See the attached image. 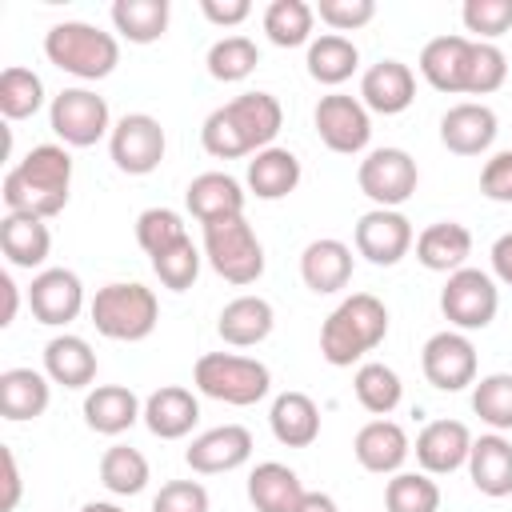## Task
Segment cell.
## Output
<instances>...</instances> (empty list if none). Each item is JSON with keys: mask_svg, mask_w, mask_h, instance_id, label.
<instances>
[{"mask_svg": "<svg viewBox=\"0 0 512 512\" xmlns=\"http://www.w3.org/2000/svg\"><path fill=\"white\" fill-rule=\"evenodd\" d=\"M428 88L448 96H492L508 80V56L500 44H484L472 36H436L420 48L416 60Z\"/></svg>", "mask_w": 512, "mask_h": 512, "instance_id": "cell-1", "label": "cell"}, {"mask_svg": "<svg viewBox=\"0 0 512 512\" xmlns=\"http://www.w3.org/2000/svg\"><path fill=\"white\" fill-rule=\"evenodd\" d=\"M280 128H284V108L272 92H240L204 116L200 144L216 160H240L272 148Z\"/></svg>", "mask_w": 512, "mask_h": 512, "instance_id": "cell-2", "label": "cell"}, {"mask_svg": "<svg viewBox=\"0 0 512 512\" xmlns=\"http://www.w3.org/2000/svg\"><path fill=\"white\" fill-rule=\"evenodd\" d=\"M72 188V156L64 144H36L24 160H16L4 172L0 196L8 212H28L40 220H52L64 212Z\"/></svg>", "mask_w": 512, "mask_h": 512, "instance_id": "cell-3", "label": "cell"}, {"mask_svg": "<svg viewBox=\"0 0 512 512\" xmlns=\"http://www.w3.org/2000/svg\"><path fill=\"white\" fill-rule=\"evenodd\" d=\"M388 336V308L372 292L344 296L320 324V356L332 368H352Z\"/></svg>", "mask_w": 512, "mask_h": 512, "instance_id": "cell-4", "label": "cell"}, {"mask_svg": "<svg viewBox=\"0 0 512 512\" xmlns=\"http://www.w3.org/2000/svg\"><path fill=\"white\" fill-rule=\"evenodd\" d=\"M44 56L76 80H104L120 64V40L88 20H60L44 32Z\"/></svg>", "mask_w": 512, "mask_h": 512, "instance_id": "cell-5", "label": "cell"}, {"mask_svg": "<svg viewBox=\"0 0 512 512\" xmlns=\"http://www.w3.org/2000/svg\"><path fill=\"white\" fill-rule=\"evenodd\" d=\"M88 316L104 340L136 344V340H148L156 332L160 300L140 280H112V284L96 288V296L88 300Z\"/></svg>", "mask_w": 512, "mask_h": 512, "instance_id": "cell-6", "label": "cell"}, {"mask_svg": "<svg viewBox=\"0 0 512 512\" xmlns=\"http://www.w3.org/2000/svg\"><path fill=\"white\" fill-rule=\"evenodd\" d=\"M192 384L208 400H220V404H232V408H248V404H260L272 392V372L256 356L204 352L196 360V368H192Z\"/></svg>", "mask_w": 512, "mask_h": 512, "instance_id": "cell-7", "label": "cell"}, {"mask_svg": "<svg viewBox=\"0 0 512 512\" xmlns=\"http://www.w3.org/2000/svg\"><path fill=\"white\" fill-rule=\"evenodd\" d=\"M204 260L220 280L236 288H248L264 276V244L244 216L204 224Z\"/></svg>", "mask_w": 512, "mask_h": 512, "instance_id": "cell-8", "label": "cell"}, {"mask_svg": "<svg viewBox=\"0 0 512 512\" xmlns=\"http://www.w3.org/2000/svg\"><path fill=\"white\" fill-rule=\"evenodd\" d=\"M440 312L456 332H480L500 312V288L496 276L484 268H460L440 288Z\"/></svg>", "mask_w": 512, "mask_h": 512, "instance_id": "cell-9", "label": "cell"}, {"mask_svg": "<svg viewBox=\"0 0 512 512\" xmlns=\"http://www.w3.org/2000/svg\"><path fill=\"white\" fill-rule=\"evenodd\" d=\"M48 124L64 148H92L104 136H112V112L108 100L92 88H60L48 104Z\"/></svg>", "mask_w": 512, "mask_h": 512, "instance_id": "cell-10", "label": "cell"}, {"mask_svg": "<svg viewBox=\"0 0 512 512\" xmlns=\"http://www.w3.org/2000/svg\"><path fill=\"white\" fill-rule=\"evenodd\" d=\"M312 124H316L320 144L336 156H356L372 140V112L360 104V96H348V92L320 96L316 112H312Z\"/></svg>", "mask_w": 512, "mask_h": 512, "instance_id": "cell-11", "label": "cell"}, {"mask_svg": "<svg viewBox=\"0 0 512 512\" xmlns=\"http://www.w3.org/2000/svg\"><path fill=\"white\" fill-rule=\"evenodd\" d=\"M356 184L372 200V208H400L404 200H412L420 168L404 148H372L356 168Z\"/></svg>", "mask_w": 512, "mask_h": 512, "instance_id": "cell-12", "label": "cell"}, {"mask_svg": "<svg viewBox=\"0 0 512 512\" xmlns=\"http://www.w3.org/2000/svg\"><path fill=\"white\" fill-rule=\"evenodd\" d=\"M420 368H424V380L436 388V392H464L472 388L480 376V360H476V344L468 340V332H456V328H444V332H432L420 348Z\"/></svg>", "mask_w": 512, "mask_h": 512, "instance_id": "cell-13", "label": "cell"}, {"mask_svg": "<svg viewBox=\"0 0 512 512\" xmlns=\"http://www.w3.org/2000/svg\"><path fill=\"white\" fill-rule=\"evenodd\" d=\"M164 148H168V136L160 128L156 116L148 112H128L112 124V136H108V156L120 172L128 176H148L160 168L164 160Z\"/></svg>", "mask_w": 512, "mask_h": 512, "instance_id": "cell-14", "label": "cell"}, {"mask_svg": "<svg viewBox=\"0 0 512 512\" xmlns=\"http://www.w3.org/2000/svg\"><path fill=\"white\" fill-rule=\"evenodd\" d=\"M352 244H356V256H364L368 264L392 268L412 252L416 232L400 208H368L352 228Z\"/></svg>", "mask_w": 512, "mask_h": 512, "instance_id": "cell-15", "label": "cell"}, {"mask_svg": "<svg viewBox=\"0 0 512 512\" xmlns=\"http://www.w3.org/2000/svg\"><path fill=\"white\" fill-rule=\"evenodd\" d=\"M28 312L44 328H64L84 312V284L72 268H44L28 284Z\"/></svg>", "mask_w": 512, "mask_h": 512, "instance_id": "cell-16", "label": "cell"}, {"mask_svg": "<svg viewBox=\"0 0 512 512\" xmlns=\"http://www.w3.org/2000/svg\"><path fill=\"white\" fill-rule=\"evenodd\" d=\"M248 460H252V432L244 424H216V428L192 436V444L184 448V464L200 476L236 472Z\"/></svg>", "mask_w": 512, "mask_h": 512, "instance_id": "cell-17", "label": "cell"}, {"mask_svg": "<svg viewBox=\"0 0 512 512\" xmlns=\"http://www.w3.org/2000/svg\"><path fill=\"white\" fill-rule=\"evenodd\" d=\"M496 132H500V120L484 100L452 104L440 116V144L456 156H484L496 144Z\"/></svg>", "mask_w": 512, "mask_h": 512, "instance_id": "cell-18", "label": "cell"}, {"mask_svg": "<svg viewBox=\"0 0 512 512\" xmlns=\"http://www.w3.org/2000/svg\"><path fill=\"white\" fill-rule=\"evenodd\" d=\"M352 456H356V464H360L364 472H372V476H396V472H404V460L412 456V440H408V432H404L396 420L376 416V420H368V424L356 432Z\"/></svg>", "mask_w": 512, "mask_h": 512, "instance_id": "cell-19", "label": "cell"}, {"mask_svg": "<svg viewBox=\"0 0 512 512\" xmlns=\"http://www.w3.org/2000/svg\"><path fill=\"white\" fill-rule=\"evenodd\" d=\"M472 440H476V436H472L468 424H460V420H428V424L420 428L412 452H416L420 472H428V476H452L456 468L468 464Z\"/></svg>", "mask_w": 512, "mask_h": 512, "instance_id": "cell-20", "label": "cell"}, {"mask_svg": "<svg viewBox=\"0 0 512 512\" xmlns=\"http://www.w3.org/2000/svg\"><path fill=\"white\" fill-rule=\"evenodd\" d=\"M416 100V72L404 60H376L360 76V104L376 116H400Z\"/></svg>", "mask_w": 512, "mask_h": 512, "instance_id": "cell-21", "label": "cell"}, {"mask_svg": "<svg viewBox=\"0 0 512 512\" xmlns=\"http://www.w3.org/2000/svg\"><path fill=\"white\" fill-rule=\"evenodd\" d=\"M248 192L236 176L228 172H200L192 176V184L184 188V208L200 220V224H216V220H232L244 216Z\"/></svg>", "mask_w": 512, "mask_h": 512, "instance_id": "cell-22", "label": "cell"}, {"mask_svg": "<svg viewBox=\"0 0 512 512\" xmlns=\"http://www.w3.org/2000/svg\"><path fill=\"white\" fill-rule=\"evenodd\" d=\"M200 420V400L184 384H160L144 400V428L160 440H184Z\"/></svg>", "mask_w": 512, "mask_h": 512, "instance_id": "cell-23", "label": "cell"}, {"mask_svg": "<svg viewBox=\"0 0 512 512\" xmlns=\"http://www.w3.org/2000/svg\"><path fill=\"white\" fill-rule=\"evenodd\" d=\"M468 480L480 496H512V440L504 432H484L472 440L468 452Z\"/></svg>", "mask_w": 512, "mask_h": 512, "instance_id": "cell-24", "label": "cell"}, {"mask_svg": "<svg viewBox=\"0 0 512 512\" xmlns=\"http://www.w3.org/2000/svg\"><path fill=\"white\" fill-rule=\"evenodd\" d=\"M300 280L316 296H332L352 280V248L336 236H320L300 252Z\"/></svg>", "mask_w": 512, "mask_h": 512, "instance_id": "cell-25", "label": "cell"}, {"mask_svg": "<svg viewBox=\"0 0 512 512\" xmlns=\"http://www.w3.org/2000/svg\"><path fill=\"white\" fill-rule=\"evenodd\" d=\"M84 424L100 436H120L136 420H144V400L128 384H96L84 396Z\"/></svg>", "mask_w": 512, "mask_h": 512, "instance_id": "cell-26", "label": "cell"}, {"mask_svg": "<svg viewBox=\"0 0 512 512\" xmlns=\"http://www.w3.org/2000/svg\"><path fill=\"white\" fill-rule=\"evenodd\" d=\"M272 328H276V308L264 296H248V292L228 300L216 316V332L232 348H256L272 336Z\"/></svg>", "mask_w": 512, "mask_h": 512, "instance_id": "cell-27", "label": "cell"}, {"mask_svg": "<svg viewBox=\"0 0 512 512\" xmlns=\"http://www.w3.org/2000/svg\"><path fill=\"white\" fill-rule=\"evenodd\" d=\"M0 248H4L12 268L44 272V260L52 252L48 220L28 216V212H4V220H0Z\"/></svg>", "mask_w": 512, "mask_h": 512, "instance_id": "cell-28", "label": "cell"}, {"mask_svg": "<svg viewBox=\"0 0 512 512\" xmlns=\"http://www.w3.org/2000/svg\"><path fill=\"white\" fill-rule=\"evenodd\" d=\"M300 176H304L300 156L292 148L272 144V148H264V152H256L248 160L244 184H248V192L256 200H284V196H292L300 188Z\"/></svg>", "mask_w": 512, "mask_h": 512, "instance_id": "cell-29", "label": "cell"}, {"mask_svg": "<svg viewBox=\"0 0 512 512\" xmlns=\"http://www.w3.org/2000/svg\"><path fill=\"white\" fill-rule=\"evenodd\" d=\"M468 256H472V232L460 220H436L416 236V260L428 272L452 276L468 264Z\"/></svg>", "mask_w": 512, "mask_h": 512, "instance_id": "cell-30", "label": "cell"}, {"mask_svg": "<svg viewBox=\"0 0 512 512\" xmlns=\"http://www.w3.org/2000/svg\"><path fill=\"white\" fill-rule=\"evenodd\" d=\"M52 404V380L36 368H4L0 372V412L12 424L44 416Z\"/></svg>", "mask_w": 512, "mask_h": 512, "instance_id": "cell-31", "label": "cell"}, {"mask_svg": "<svg viewBox=\"0 0 512 512\" xmlns=\"http://www.w3.org/2000/svg\"><path fill=\"white\" fill-rule=\"evenodd\" d=\"M44 376L60 388H88L96 380V352L84 336L60 332L44 344Z\"/></svg>", "mask_w": 512, "mask_h": 512, "instance_id": "cell-32", "label": "cell"}, {"mask_svg": "<svg viewBox=\"0 0 512 512\" xmlns=\"http://www.w3.org/2000/svg\"><path fill=\"white\" fill-rule=\"evenodd\" d=\"M304 492L308 488L296 476V468H288L280 460H264L248 472V500L256 512H296Z\"/></svg>", "mask_w": 512, "mask_h": 512, "instance_id": "cell-33", "label": "cell"}, {"mask_svg": "<svg viewBox=\"0 0 512 512\" xmlns=\"http://www.w3.org/2000/svg\"><path fill=\"white\" fill-rule=\"evenodd\" d=\"M268 428L284 448H308L320 436V408L308 392H280L268 408Z\"/></svg>", "mask_w": 512, "mask_h": 512, "instance_id": "cell-34", "label": "cell"}, {"mask_svg": "<svg viewBox=\"0 0 512 512\" xmlns=\"http://www.w3.org/2000/svg\"><path fill=\"white\" fill-rule=\"evenodd\" d=\"M304 68L316 84L324 88H340L344 80H352V72L360 68V48L340 36V32H324V36H312L308 52H304Z\"/></svg>", "mask_w": 512, "mask_h": 512, "instance_id": "cell-35", "label": "cell"}, {"mask_svg": "<svg viewBox=\"0 0 512 512\" xmlns=\"http://www.w3.org/2000/svg\"><path fill=\"white\" fill-rule=\"evenodd\" d=\"M172 8L168 0H116L112 4V28L128 44H156L168 32Z\"/></svg>", "mask_w": 512, "mask_h": 512, "instance_id": "cell-36", "label": "cell"}, {"mask_svg": "<svg viewBox=\"0 0 512 512\" xmlns=\"http://www.w3.org/2000/svg\"><path fill=\"white\" fill-rule=\"evenodd\" d=\"M152 480V468H148V456L132 444H112L104 448L100 456V484L112 492V496H140Z\"/></svg>", "mask_w": 512, "mask_h": 512, "instance_id": "cell-37", "label": "cell"}, {"mask_svg": "<svg viewBox=\"0 0 512 512\" xmlns=\"http://www.w3.org/2000/svg\"><path fill=\"white\" fill-rule=\"evenodd\" d=\"M352 392H356L360 408L372 416H388L404 400V384H400L396 368H388L384 360H364L352 376Z\"/></svg>", "mask_w": 512, "mask_h": 512, "instance_id": "cell-38", "label": "cell"}, {"mask_svg": "<svg viewBox=\"0 0 512 512\" xmlns=\"http://www.w3.org/2000/svg\"><path fill=\"white\" fill-rule=\"evenodd\" d=\"M312 24H316V8L304 0H272L264 8V36L276 48L312 44Z\"/></svg>", "mask_w": 512, "mask_h": 512, "instance_id": "cell-39", "label": "cell"}, {"mask_svg": "<svg viewBox=\"0 0 512 512\" xmlns=\"http://www.w3.org/2000/svg\"><path fill=\"white\" fill-rule=\"evenodd\" d=\"M204 64H208V76H212V80H220V84H240V80H248V76L256 72L260 48H256V40L232 32V36H220V40L208 48Z\"/></svg>", "mask_w": 512, "mask_h": 512, "instance_id": "cell-40", "label": "cell"}, {"mask_svg": "<svg viewBox=\"0 0 512 512\" xmlns=\"http://www.w3.org/2000/svg\"><path fill=\"white\" fill-rule=\"evenodd\" d=\"M44 100H48L44 96V80L32 68L8 64L0 72V112H4V120H28V116H36L44 108Z\"/></svg>", "mask_w": 512, "mask_h": 512, "instance_id": "cell-41", "label": "cell"}, {"mask_svg": "<svg viewBox=\"0 0 512 512\" xmlns=\"http://www.w3.org/2000/svg\"><path fill=\"white\" fill-rule=\"evenodd\" d=\"M384 512H440V484L428 472H396L384 484Z\"/></svg>", "mask_w": 512, "mask_h": 512, "instance_id": "cell-42", "label": "cell"}, {"mask_svg": "<svg viewBox=\"0 0 512 512\" xmlns=\"http://www.w3.org/2000/svg\"><path fill=\"white\" fill-rule=\"evenodd\" d=\"M472 412L492 432H512V372H488L472 384Z\"/></svg>", "mask_w": 512, "mask_h": 512, "instance_id": "cell-43", "label": "cell"}, {"mask_svg": "<svg viewBox=\"0 0 512 512\" xmlns=\"http://www.w3.org/2000/svg\"><path fill=\"white\" fill-rule=\"evenodd\" d=\"M180 240H188V224H184V216L176 208L160 204V208H144L136 216V244L148 252V260L168 252V248H176Z\"/></svg>", "mask_w": 512, "mask_h": 512, "instance_id": "cell-44", "label": "cell"}, {"mask_svg": "<svg viewBox=\"0 0 512 512\" xmlns=\"http://www.w3.org/2000/svg\"><path fill=\"white\" fill-rule=\"evenodd\" d=\"M200 264H204V252L192 244V236L180 240L176 248L152 256V272H156V280H160L168 292H188V288L196 284V276H200Z\"/></svg>", "mask_w": 512, "mask_h": 512, "instance_id": "cell-45", "label": "cell"}, {"mask_svg": "<svg viewBox=\"0 0 512 512\" xmlns=\"http://www.w3.org/2000/svg\"><path fill=\"white\" fill-rule=\"evenodd\" d=\"M460 20L464 32H472V40L496 44L504 32H512V0H464Z\"/></svg>", "mask_w": 512, "mask_h": 512, "instance_id": "cell-46", "label": "cell"}, {"mask_svg": "<svg viewBox=\"0 0 512 512\" xmlns=\"http://www.w3.org/2000/svg\"><path fill=\"white\" fill-rule=\"evenodd\" d=\"M152 512H212V500L200 480H168L152 496Z\"/></svg>", "mask_w": 512, "mask_h": 512, "instance_id": "cell-47", "label": "cell"}, {"mask_svg": "<svg viewBox=\"0 0 512 512\" xmlns=\"http://www.w3.org/2000/svg\"><path fill=\"white\" fill-rule=\"evenodd\" d=\"M316 16L332 28V32H356V28H364V24H372V16H376V4L372 0H320L316 4Z\"/></svg>", "mask_w": 512, "mask_h": 512, "instance_id": "cell-48", "label": "cell"}, {"mask_svg": "<svg viewBox=\"0 0 512 512\" xmlns=\"http://www.w3.org/2000/svg\"><path fill=\"white\" fill-rule=\"evenodd\" d=\"M480 192L496 204H512V148L492 152L480 168Z\"/></svg>", "mask_w": 512, "mask_h": 512, "instance_id": "cell-49", "label": "cell"}, {"mask_svg": "<svg viewBox=\"0 0 512 512\" xmlns=\"http://www.w3.org/2000/svg\"><path fill=\"white\" fill-rule=\"evenodd\" d=\"M200 12L216 28H236L252 16V4L248 0H200Z\"/></svg>", "mask_w": 512, "mask_h": 512, "instance_id": "cell-50", "label": "cell"}, {"mask_svg": "<svg viewBox=\"0 0 512 512\" xmlns=\"http://www.w3.org/2000/svg\"><path fill=\"white\" fill-rule=\"evenodd\" d=\"M0 460H4V512H16L20 504V468H16V452L8 444H0Z\"/></svg>", "mask_w": 512, "mask_h": 512, "instance_id": "cell-51", "label": "cell"}, {"mask_svg": "<svg viewBox=\"0 0 512 512\" xmlns=\"http://www.w3.org/2000/svg\"><path fill=\"white\" fill-rule=\"evenodd\" d=\"M488 260H492V276H496L500 284H508V288H512V232H504V236H496V240H492Z\"/></svg>", "mask_w": 512, "mask_h": 512, "instance_id": "cell-52", "label": "cell"}, {"mask_svg": "<svg viewBox=\"0 0 512 512\" xmlns=\"http://www.w3.org/2000/svg\"><path fill=\"white\" fill-rule=\"evenodd\" d=\"M0 292H4V316H0V324L8 328V324L16 320V308H20V284L4 272V276H0Z\"/></svg>", "mask_w": 512, "mask_h": 512, "instance_id": "cell-53", "label": "cell"}, {"mask_svg": "<svg viewBox=\"0 0 512 512\" xmlns=\"http://www.w3.org/2000/svg\"><path fill=\"white\" fill-rule=\"evenodd\" d=\"M296 512H340V504L328 492H304V500H300Z\"/></svg>", "mask_w": 512, "mask_h": 512, "instance_id": "cell-54", "label": "cell"}, {"mask_svg": "<svg viewBox=\"0 0 512 512\" xmlns=\"http://www.w3.org/2000/svg\"><path fill=\"white\" fill-rule=\"evenodd\" d=\"M80 512H128V508H120L116 500H88Z\"/></svg>", "mask_w": 512, "mask_h": 512, "instance_id": "cell-55", "label": "cell"}]
</instances>
